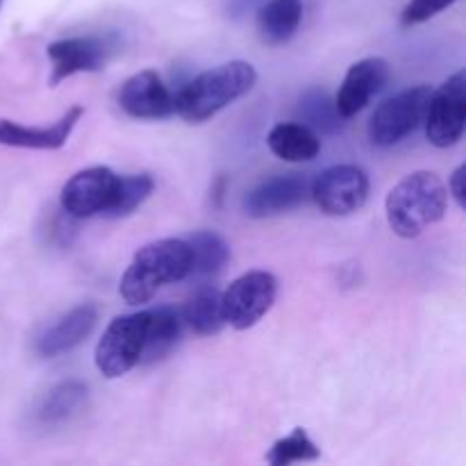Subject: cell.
Returning <instances> with one entry per match:
<instances>
[{
	"mask_svg": "<svg viewBox=\"0 0 466 466\" xmlns=\"http://www.w3.org/2000/svg\"><path fill=\"white\" fill-rule=\"evenodd\" d=\"M321 458L319 446L309 440L303 428H294L291 435L282 437L271 446L267 455V462L271 466H289L294 462H314Z\"/></svg>",
	"mask_w": 466,
	"mask_h": 466,
	"instance_id": "cb8c5ba5",
	"label": "cell"
},
{
	"mask_svg": "<svg viewBox=\"0 0 466 466\" xmlns=\"http://www.w3.org/2000/svg\"><path fill=\"white\" fill-rule=\"evenodd\" d=\"M185 321L200 337L218 335L226 326L221 309V291L212 285L198 287L185 305Z\"/></svg>",
	"mask_w": 466,
	"mask_h": 466,
	"instance_id": "44dd1931",
	"label": "cell"
},
{
	"mask_svg": "<svg viewBox=\"0 0 466 466\" xmlns=\"http://www.w3.org/2000/svg\"><path fill=\"white\" fill-rule=\"evenodd\" d=\"M180 317L171 308L148 309V328H146V344L139 364H155L167 358L180 337Z\"/></svg>",
	"mask_w": 466,
	"mask_h": 466,
	"instance_id": "d6986e66",
	"label": "cell"
},
{
	"mask_svg": "<svg viewBox=\"0 0 466 466\" xmlns=\"http://www.w3.org/2000/svg\"><path fill=\"white\" fill-rule=\"evenodd\" d=\"M387 77H390V64L382 57H367L355 62L335 96L337 112L344 118H353L385 86Z\"/></svg>",
	"mask_w": 466,
	"mask_h": 466,
	"instance_id": "4fadbf2b",
	"label": "cell"
},
{
	"mask_svg": "<svg viewBox=\"0 0 466 466\" xmlns=\"http://www.w3.org/2000/svg\"><path fill=\"white\" fill-rule=\"evenodd\" d=\"M449 205V189L432 171H414L405 176L385 200L387 223L394 235L417 239L426 228L441 221Z\"/></svg>",
	"mask_w": 466,
	"mask_h": 466,
	"instance_id": "3957f363",
	"label": "cell"
},
{
	"mask_svg": "<svg viewBox=\"0 0 466 466\" xmlns=\"http://www.w3.org/2000/svg\"><path fill=\"white\" fill-rule=\"evenodd\" d=\"M278 280L268 271H248L237 278L221 294L226 326L235 330L253 328L276 303Z\"/></svg>",
	"mask_w": 466,
	"mask_h": 466,
	"instance_id": "8992f818",
	"label": "cell"
},
{
	"mask_svg": "<svg viewBox=\"0 0 466 466\" xmlns=\"http://www.w3.org/2000/svg\"><path fill=\"white\" fill-rule=\"evenodd\" d=\"M112 46L103 36H71V39L53 41L48 46V57L53 62L50 85L68 80L77 73L103 71L107 64Z\"/></svg>",
	"mask_w": 466,
	"mask_h": 466,
	"instance_id": "8fae6325",
	"label": "cell"
},
{
	"mask_svg": "<svg viewBox=\"0 0 466 466\" xmlns=\"http://www.w3.org/2000/svg\"><path fill=\"white\" fill-rule=\"evenodd\" d=\"M155 189V180L150 173H130V176H118L116 191L109 203L105 217L109 218H123L130 217L137 208L150 198Z\"/></svg>",
	"mask_w": 466,
	"mask_h": 466,
	"instance_id": "7402d4cb",
	"label": "cell"
},
{
	"mask_svg": "<svg viewBox=\"0 0 466 466\" xmlns=\"http://www.w3.org/2000/svg\"><path fill=\"white\" fill-rule=\"evenodd\" d=\"M466 127V76L458 71L432 91L426 112V135L437 148L455 146Z\"/></svg>",
	"mask_w": 466,
	"mask_h": 466,
	"instance_id": "ba28073f",
	"label": "cell"
},
{
	"mask_svg": "<svg viewBox=\"0 0 466 466\" xmlns=\"http://www.w3.org/2000/svg\"><path fill=\"white\" fill-rule=\"evenodd\" d=\"M303 21V0H267L258 12L259 39L267 46H282L296 35Z\"/></svg>",
	"mask_w": 466,
	"mask_h": 466,
	"instance_id": "ac0fdd59",
	"label": "cell"
},
{
	"mask_svg": "<svg viewBox=\"0 0 466 466\" xmlns=\"http://www.w3.org/2000/svg\"><path fill=\"white\" fill-rule=\"evenodd\" d=\"M268 150L282 162H312L321 153V139L305 123H278L267 137Z\"/></svg>",
	"mask_w": 466,
	"mask_h": 466,
	"instance_id": "e0dca14e",
	"label": "cell"
},
{
	"mask_svg": "<svg viewBox=\"0 0 466 466\" xmlns=\"http://www.w3.org/2000/svg\"><path fill=\"white\" fill-rule=\"evenodd\" d=\"M464 173H466V167L464 164H460L449 180V191H451V196L455 198V203H458L460 209H464V205H466V176Z\"/></svg>",
	"mask_w": 466,
	"mask_h": 466,
	"instance_id": "484cf974",
	"label": "cell"
},
{
	"mask_svg": "<svg viewBox=\"0 0 466 466\" xmlns=\"http://www.w3.org/2000/svg\"><path fill=\"white\" fill-rule=\"evenodd\" d=\"M116 103L127 116L157 121L176 114V94L155 71H139L127 77L116 94Z\"/></svg>",
	"mask_w": 466,
	"mask_h": 466,
	"instance_id": "30bf717a",
	"label": "cell"
},
{
	"mask_svg": "<svg viewBox=\"0 0 466 466\" xmlns=\"http://www.w3.org/2000/svg\"><path fill=\"white\" fill-rule=\"evenodd\" d=\"M309 196L328 217H349L367 203L369 176L355 164H337L319 173L309 185Z\"/></svg>",
	"mask_w": 466,
	"mask_h": 466,
	"instance_id": "52a82bcc",
	"label": "cell"
},
{
	"mask_svg": "<svg viewBox=\"0 0 466 466\" xmlns=\"http://www.w3.org/2000/svg\"><path fill=\"white\" fill-rule=\"evenodd\" d=\"M432 89L428 85L412 86L380 103L369 121V139L378 148L400 144L426 121Z\"/></svg>",
	"mask_w": 466,
	"mask_h": 466,
	"instance_id": "5b68a950",
	"label": "cell"
},
{
	"mask_svg": "<svg viewBox=\"0 0 466 466\" xmlns=\"http://www.w3.org/2000/svg\"><path fill=\"white\" fill-rule=\"evenodd\" d=\"M148 328V309L146 312L123 314L107 326L96 346V369L107 380L130 373L141 362Z\"/></svg>",
	"mask_w": 466,
	"mask_h": 466,
	"instance_id": "277c9868",
	"label": "cell"
},
{
	"mask_svg": "<svg viewBox=\"0 0 466 466\" xmlns=\"http://www.w3.org/2000/svg\"><path fill=\"white\" fill-rule=\"evenodd\" d=\"M300 123H305L308 127L317 132H326V135H332V132L341 130L346 118L337 112L335 100L328 96V91L323 89H309L305 91L303 98H300L299 107Z\"/></svg>",
	"mask_w": 466,
	"mask_h": 466,
	"instance_id": "603a6c76",
	"label": "cell"
},
{
	"mask_svg": "<svg viewBox=\"0 0 466 466\" xmlns=\"http://www.w3.org/2000/svg\"><path fill=\"white\" fill-rule=\"evenodd\" d=\"M258 82V71L244 59L218 64L182 86L176 94V114L187 123H205L221 109L248 94Z\"/></svg>",
	"mask_w": 466,
	"mask_h": 466,
	"instance_id": "6da1fadb",
	"label": "cell"
},
{
	"mask_svg": "<svg viewBox=\"0 0 466 466\" xmlns=\"http://www.w3.org/2000/svg\"><path fill=\"white\" fill-rule=\"evenodd\" d=\"M185 241L189 244L191 253V267L187 278L200 280V278L214 276L226 267L228 258H230V246L226 244L221 235L212 230H198L185 237Z\"/></svg>",
	"mask_w": 466,
	"mask_h": 466,
	"instance_id": "ffe728a7",
	"label": "cell"
},
{
	"mask_svg": "<svg viewBox=\"0 0 466 466\" xmlns=\"http://www.w3.org/2000/svg\"><path fill=\"white\" fill-rule=\"evenodd\" d=\"M118 176L107 167H89L77 171L59 194V205L73 218H89L107 212L116 191Z\"/></svg>",
	"mask_w": 466,
	"mask_h": 466,
	"instance_id": "9c48e42d",
	"label": "cell"
},
{
	"mask_svg": "<svg viewBox=\"0 0 466 466\" xmlns=\"http://www.w3.org/2000/svg\"><path fill=\"white\" fill-rule=\"evenodd\" d=\"M458 0H412L408 3V7L403 9L400 14V23L405 27H412V25H421V23L431 21L432 16L441 14L444 9L453 7Z\"/></svg>",
	"mask_w": 466,
	"mask_h": 466,
	"instance_id": "d4e9b609",
	"label": "cell"
},
{
	"mask_svg": "<svg viewBox=\"0 0 466 466\" xmlns=\"http://www.w3.org/2000/svg\"><path fill=\"white\" fill-rule=\"evenodd\" d=\"M89 400V387L80 380H64L48 390L35 410L36 423L44 428L62 426L85 412Z\"/></svg>",
	"mask_w": 466,
	"mask_h": 466,
	"instance_id": "2e32d148",
	"label": "cell"
},
{
	"mask_svg": "<svg viewBox=\"0 0 466 466\" xmlns=\"http://www.w3.org/2000/svg\"><path fill=\"white\" fill-rule=\"evenodd\" d=\"M258 3H262V0H226V14L230 18H241L246 12H250V9L255 7Z\"/></svg>",
	"mask_w": 466,
	"mask_h": 466,
	"instance_id": "4316f807",
	"label": "cell"
},
{
	"mask_svg": "<svg viewBox=\"0 0 466 466\" xmlns=\"http://www.w3.org/2000/svg\"><path fill=\"white\" fill-rule=\"evenodd\" d=\"M0 5H3V0H0Z\"/></svg>",
	"mask_w": 466,
	"mask_h": 466,
	"instance_id": "83f0119b",
	"label": "cell"
},
{
	"mask_svg": "<svg viewBox=\"0 0 466 466\" xmlns=\"http://www.w3.org/2000/svg\"><path fill=\"white\" fill-rule=\"evenodd\" d=\"M96 323H98V308L91 303L77 305L36 339V353L48 360L68 353L94 332Z\"/></svg>",
	"mask_w": 466,
	"mask_h": 466,
	"instance_id": "9a60e30c",
	"label": "cell"
},
{
	"mask_svg": "<svg viewBox=\"0 0 466 466\" xmlns=\"http://www.w3.org/2000/svg\"><path fill=\"white\" fill-rule=\"evenodd\" d=\"M191 267L185 239H157L141 246L121 276L118 294L127 305H144L171 282L187 280Z\"/></svg>",
	"mask_w": 466,
	"mask_h": 466,
	"instance_id": "7a4b0ae2",
	"label": "cell"
},
{
	"mask_svg": "<svg viewBox=\"0 0 466 466\" xmlns=\"http://www.w3.org/2000/svg\"><path fill=\"white\" fill-rule=\"evenodd\" d=\"M309 196V182L300 176H276L259 182L244 198V212L250 218L278 217L303 205Z\"/></svg>",
	"mask_w": 466,
	"mask_h": 466,
	"instance_id": "7c38bea8",
	"label": "cell"
},
{
	"mask_svg": "<svg viewBox=\"0 0 466 466\" xmlns=\"http://www.w3.org/2000/svg\"><path fill=\"white\" fill-rule=\"evenodd\" d=\"M82 114H85V109L80 105H73L59 121H55L48 127L23 126V123L9 121V118H0V144L14 146V148L57 150L66 144Z\"/></svg>",
	"mask_w": 466,
	"mask_h": 466,
	"instance_id": "5bb4252c",
	"label": "cell"
}]
</instances>
